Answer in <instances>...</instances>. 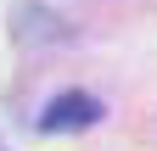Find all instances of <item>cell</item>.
Listing matches in <instances>:
<instances>
[{
	"label": "cell",
	"instance_id": "obj_1",
	"mask_svg": "<svg viewBox=\"0 0 157 151\" xmlns=\"http://www.w3.org/2000/svg\"><path fill=\"white\" fill-rule=\"evenodd\" d=\"M95 118H101V101L84 95V90H67V95L45 101V112H39V129L45 134H78V129H90Z\"/></svg>",
	"mask_w": 157,
	"mask_h": 151
}]
</instances>
